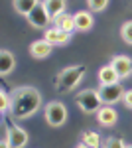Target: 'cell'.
Instances as JSON below:
<instances>
[{
    "label": "cell",
    "instance_id": "22",
    "mask_svg": "<svg viewBox=\"0 0 132 148\" xmlns=\"http://www.w3.org/2000/svg\"><path fill=\"white\" fill-rule=\"evenodd\" d=\"M110 0H87V6L91 12H103L107 6H109Z\"/></svg>",
    "mask_w": 132,
    "mask_h": 148
},
{
    "label": "cell",
    "instance_id": "17",
    "mask_svg": "<svg viewBox=\"0 0 132 148\" xmlns=\"http://www.w3.org/2000/svg\"><path fill=\"white\" fill-rule=\"evenodd\" d=\"M42 0H12V6H14V10L18 12L20 16H30L32 14V10L40 4Z\"/></svg>",
    "mask_w": 132,
    "mask_h": 148
},
{
    "label": "cell",
    "instance_id": "4",
    "mask_svg": "<svg viewBox=\"0 0 132 148\" xmlns=\"http://www.w3.org/2000/svg\"><path fill=\"white\" fill-rule=\"evenodd\" d=\"M44 116H45V123H47L49 126H53V128L63 126L65 121H67V107L63 105V103H59V101H51V103L45 105Z\"/></svg>",
    "mask_w": 132,
    "mask_h": 148
},
{
    "label": "cell",
    "instance_id": "7",
    "mask_svg": "<svg viewBox=\"0 0 132 148\" xmlns=\"http://www.w3.org/2000/svg\"><path fill=\"white\" fill-rule=\"evenodd\" d=\"M99 93H101V97H103V103H105V105H112V107H114L116 103H122V97H124V89H122L120 83L101 87Z\"/></svg>",
    "mask_w": 132,
    "mask_h": 148
},
{
    "label": "cell",
    "instance_id": "9",
    "mask_svg": "<svg viewBox=\"0 0 132 148\" xmlns=\"http://www.w3.org/2000/svg\"><path fill=\"white\" fill-rule=\"evenodd\" d=\"M110 65L116 69L120 79H128L132 75V57L128 56H114L110 59Z\"/></svg>",
    "mask_w": 132,
    "mask_h": 148
},
{
    "label": "cell",
    "instance_id": "11",
    "mask_svg": "<svg viewBox=\"0 0 132 148\" xmlns=\"http://www.w3.org/2000/svg\"><path fill=\"white\" fill-rule=\"evenodd\" d=\"M97 79H99V85H101V87H107V85H116V83H120V77H118L116 69L112 67L110 63H107V65H103V67L99 69Z\"/></svg>",
    "mask_w": 132,
    "mask_h": 148
},
{
    "label": "cell",
    "instance_id": "12",
    "mask_svg": "<svg viewBox=\"0 0 132 148\" xmlns=\"http://www.w3.org/2000/svg\"><path fill=\"white\" fill-rule=\"evenodd\" d=\"M51 49H53V46H49L45 40H36V42H32L30 47H28L30 56L36 57V59H45V57H49L51 56Z\"/></svg>",
    "mask_w": 132,
    "mask_h": 148
},
{
    "label": "cell",
    "instance_id": "2",
    "mask_svg": "<svg viewBox=\"0 0 132 148\" xmlns=\"http://www.w3.org/2000/svg\"><path fill=\"white\" fill-rule=\"evenodd\" d=\"M87 73L85 65H69V67H63L57 77H55V89L59 93H71L73 89H77L79 83L83 81Z\"/></svg>",
    "mask_w": 132,
    "mask_h": 148
},
{
    "label": "cell",
    "instance_id": "8",
    "mask_svg": "<svg viewBox=\"0 0 132 148\" xmlns=\"http://www.w3.org/2000/svg\"><path fill=\"white\" fill-rule=\"evenodd\" d=\"M44 40L53 47L55 46H67L69 40H71V34H67V32H63V30L51 26V28H47V30L44 32Z\"/></svg>",
    "mask_w": 132,
    "mask_h": 148
},
{
    "label": "cell",
    "instance_id": "16",
    "mask_svg": "<svg viewBox=\"0 0 132 148\" xmlns=\"http://www.w3.org/2000/svg\"><path fill=\"white\" fill-rule=\"evenodd\" d=\"M42 4L45 6V10L49 12L51 18H59L61 14H65L67 8V0H42Z\"/></svg>",
    "mask_w": 132,
    "mask_h": 148
},
{
    "label": "cell",
    "instance_id": "1",
    "mask_svg": "<svg viewBox=\"0 0 132 148\" xmlns=\"http://www.w3.org/2000/svg\"><path fill=\"white\" fill-rule=\"evenodd\" d=\"M10 116L16 121H26L42 109V93L32 85H24V87H16L10 93Z\"/></svg>",
    "mask_w": 132,
    "mask_h": 148
},
{
    "label": "cell",
    "instance_id": "13",
    "mask_svg": "<svg viewBox=\"0 0 132 148\" xmlns=\"http://www.w3.org/2000/svg\"><path fill=\"white\" fill-rule=\"evenodd\" d=\"M73 16H75L77 32H89V30L95 26V18H93V12L91 10H79V12H75Z\"/></svg>",
    "mask_w": 132,
    "mask_h": 148
},
{
    "label": "cell",
    "instance_id": "14",
    "mask_svg": "<svg viewBox=\"0 0 132 148\" xmlns=\"http://www.w3.org/2000/svg\"><path fill=\"white\" fill-rule=\"evenodd\" d=\"M14 69H16V57H14V53L8 51V49H2L0 51V75L6 77Z\"/></svg>",
    "mask_w": 132,
    "mask_h": 148
},
{
    "label": "cell",
    "instance_id": "18",
    "mask_svg": "<svg viewBox=\"0 0 132 148\" xmlns=\"http://www.w3.org/2000/svg\"><path fill=\"white\" fill-rule=\"evenodd\" d=\"M81 142L87 144L89 148H101L103 138H101V134H99V132H95V130H85L83 136H81Z\"/></svg>",
    "mask_w": 132,
    "mask_h": 148
},
{
    "label": "cell",
    "instance_id": "25",
    "mask_svg": "<svg viewBox=\"0 0 132 148\" xmlns=\"http://www.w3.org/2000/svg\"><path fill=\"white\" fill-rule=\"evenodd\" d=\"M75 148H89V146H87V144H83V142H81V144H77Z\"/></svg>",
    "mask_w": 132,
    "mask_h": 148
},
{
    "label": "cell",
    "instance_id": "15",
    "mask_svg": "<svg viewBox=\"0 0 132 148\" xmlns=\"http://www.w3.org/2000/svg\"><path fill=\"white\" fill-rule=\"evenodd\" d=\"M53 26L55 28H59V30H63L67 34H73L75 30H77V26H75V16L73 14H61L59 18H55L53 20Z\"/></svg>",
    "mask_w": 132,
    "mask_h": 148
},
{
    "label": "cell",
    "instance_id": "6",
    "mask_svg": "<svg viewBox=\"0 0 132 148\" xmlns=\"http://www.w3.org/2000/svg\"><path fill=\"white\" fill-rule=\"evenodd\" d=\"M4 138L10 142L12 148H26V144H28V132L24 130L20 125H8L6 126V134H4Z\"/></svg>",
    "mask_w": 132,
    "mask_h": 148
},
{
    "label": "cell",
    "instance_id": "20",
    "mask_svg": "<svg viewBox=\"0 0 132 148\" xmlns=\"http://www.w3.org/2000/svg\"><path fill=\"white\" fill-rule=\"evenodd\" d=\"M10 105H12L10 93H6L4 89H2V91H0V111H2V114L10 113Z\"/></svg>",
    "mask_w": 132,
    "mask_h": 148
},
{
    "label": "cell",
    "instance_id": "3",
    "mask_svg": "<svg viewBox=\"0 0 132 148\" xmlns=\"http://www.w3.org/2000/svg\"><path fill=\"white\" fill-rule=\"evenodd\" d=\"M75 103H77L79 109L87 114H93V113L97 114L99 109L105 105L103 97H101V93L97 89H83V91H79L77 97H75Z\"/></svg>",
    "mask_w": 132,
    "mask_h": 148
},
{
    "label": "cell",
    "instance_id": "21",
    "mask_svg": "<svg viewBox=\"0 0 132 148\" xmlns=\"http://www.w3.org/2000/svg\"><path fill=\"white\" fill-rule=\"evenodd\" d=\"M103 148H126V144L118 136H109L103 140Z\"/></svg>",
    "mask_w": 132,
    "mask_h": 148
},
{
    "label": "cell",
    "instance_id": "23",
    "mask_svg": "<svg viewBox=\"0 0 132 148\" xmlns=\"http://www.w3.org/2000/svg\"><path fill=\"white\" fill-rule=\"evenodd\" d=\"M122 105H124L126 109H130V111H132V89L124 91V97H122Z\"/></svg>",
    "mask_w": 132,
    "mask_h": 148
},
{
    "label": "cell",
    "instance_id": "24",
    "mask_svg": "<svg viewBox=\"0 0 132 148\" xmlns=\"http://www.w3.org/2000/svg\"><path fill=\"white\" fill-rule=\"evenodd\" d=\"M0 148H12V146H10V142H8V140H6V138H4V140H2V142H0Z\"/></svg>",
    "mask_w": 132,
    "mask_h": 148
},
{
    "label": "cell",
    "instance_id": "19",
    "mask_svg": "<svg viewBox=\"0 0 132 148\" xmlns=\"http://www.w3.org/2000/svg\"><path fill=\"white\" fill-rule=\"evenodd\" d=\"M120 38L124 44L132 46V20H128V22H124L120 26Z\"/></svg>",
    "mask_w": 132,
    "mask_h": 148
},
{
    "label": "cell",
    "instance_id": "5",
    "mask_svg": "<svg viewBox=\"0 0 132 148\" xmlns=\"http://www.w3.org/2000/svg\"><path fill=\"white\" fill-rule=\"evenodd\" d=\"M28 24L32 26V28H36V30H47L49 28V24H53V18L49 16V12L45 10V6L40 2L36 8L32 10V14L28 16Z\"/></svg>",
    "mask_w": 132,
    "mask_h": 148
},
{
    "label": "cell",
    "instance_id": "26",
    "mask_svg": "<svg viewBox=\"0 0 132 148\" xmlns=\"http://www.w3.org/2000/svg\"><path fill=\"white\" fill-rule=\"evenodd\" d=\"M126 148H132V144H128V146H126Z\"/></svg>",
    "mask_w": 132,
    "mask_h": 148
},
{
    "label": "cell",
    "instance_id": "10",
    "mask_svg": "<svg viewBox=\"0 0 132 148\" xmlns=\"http://www.w3.org/2000/svg\"><path fill=\"white\" fill-rule=\"evenodd\" d=\"M97 121H99L101 126H114L118 123V113H116V109L112 107V105H103L99 109V113H97Z\"/></svg>",
    "mask_w": 132,
    "mask_h": 148
}]
</instances>
